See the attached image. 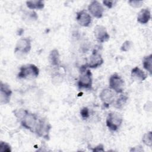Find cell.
Wrapping results in <instances>:
<instances>
[{
  "label": "cell",
  "mask_w": 152,
  "mask_h": 152,
  "mask_svg": "<svg viewBox=\"0 0 152 152\" xmlns=\"http://www.w3.org/2000/svg\"><path fill=\"white\" fill-rule=\"evenodd\" d=\"M109 86L110 88L116 93H121L123 92L125 87L124 81L121 76L115 73L109 78Z\"/></svg>",
  "instance_id": "8992f818"
},
{
  "label": "cell",
  "mask_w": 152,
  "mask_h": 152,
  "mask_svg": "<svg viewBox=\"0 0 152 152\" xmlns=\"http://www.w3.org/2000/svg\"><path fill=\"white\" fill-rule=\"evenodd\" d=\"M129 4L134 7V8H139L140 7L142 4H143V1H134V0H131L128 1Z\"/></svg>",
  "instance_id": "603a6c76"
},
{
  "label": "cell",
  "mask_w": 152,
  "mask_h": 152,
  "mask_svg": "<svg viewBox=\"0 0 152 152\" xmlns=\"http://www.w3.org/2000/svg\"><path fill=\"white\" fill-rule=\"evenodd\" d=\"M151 19L150 11L147 8L142 9L138 14L137 21L140 24H146Z\"/></svg>",
  "instance_id": "5bb4252c"
},
{
  "label": "cell",
  "mask_w": 152,
  "mask_h": 152,
  "mask_svg": "<svg viewBox=\"0 0 152 152\" xmlns=\"http://www.w3.org/2000/svg\"><path fill=\"white\" fill-rule=\"evenodd\" d=\"M80 114L83 118H87L89 116V110L87 107H84L80 110Z\"/></svg>",
  "instance_id": "cb8c5ba5"
},
{
  "label": "cell",
  "mask_w": 152,
  "mask_h": 152,
  "mask_svg": "<svg viewBox=\"0 0 152 152\" xmlns=\"http://www.w3.org/2000/svg\"><path fill=\"white\" fill-rule=\"evenodd\" d=\"M100 99L104 106L108 107L109 105L113 103L115 100V94L110 88H104L100 93Z\"/></svg>",
  "instance_id": "ba28073f"
},
{
  "label": "cell",
  "mask_w": 152,
  "mask_h": 152,
  "mask_svg": "<svg viewBox=\"0 0 152 152\" xmlns=\"http://www.w3.org/2000/svg\"><path fill=\"white\" fill-rule=\"evenodd\" d=\"M76 19L78 24L83 27H88L91 23V16L83 10L77 12Z\"/></svg>",
  "instance_id": "4fadbf2b"
},
{
  "label": "cell",
  "mask_w": 152,
  "mask_h": 152,
  "mask_svg": "<svg viewBox=\"0 0 152 152\" xmlns=\"http://www.w3.org/2000/svg\"><path fill=\"white\" fill-rule=\"evenodd\" d=\"M51 129V125L46 119H39L35 128L36 134L39 137L45 140L49 139V132Z\"/></svg>",
  "instance_id": "5b68a950"
},
{
  "label": "cell",
  "mask_w": 152,
  "mask_h": 152,
  "mask_svg": "<svg viewBox=\"0 0 152 152\" xmlns=\"http://www.w3.org/2000/svg\"><path fill=\"white\" fill-rule=\"evenodd\" d=\"M131 45H132V42L131 41L126 40L123 43L122 45L121 46V50L123 52H128L130 49Z\"/></svg>",
  "instance_id": "7402d4cb"
},
{
  "label": "cell",
  "mask_w": 152,
  "mask_h": 152,
  "mask_svg": "<svg viewBox=\"0 0 152 152\" xmlns=\"http://www.w3.org/2000/svg\"><path fill=\"white\" fill-rule=\"evenodd\" d=\"M49 59L50 64L53 66H58L60 64L59 53L57 49H55L50 51L49 56Z\"/></svg>",
  "instance_id": "2e32d148"
},
{
  "label": "cell",
  "mask_w": 152,
  "mask_h": 152,
  "mask_svg": "<svg viewBox=\"0 0 152 152\" xmlns=\"http://www.w3.org/2000/svg\"><path fill=\"white\" fill-rule=\"evenodd\" d=\"M39 74V69L34 64L23 65L20 68L18 78L22 79H31L36 78Z\"/></svg>",
  "instance_id": "3957f363"
},
{
  "label": "cell",
  "mask_w": 152,
  "mask_h": 152,
  "mask_svg": "<svg viewBox=\"0 0 152 152\" xmlns=\"http://www.w3.org/2000/svg\"><path fill=\"white\" fill-rule=\"evenodd\" d=\"M128 99V97L125 95L122 94L120 96V97L117 99L116 103H115V106L117 108H121L123 107V106L126 103V100Z\"/></svg>",
  "instance_id": "ffe728a7"
},
{
  "label": "cell",
  "mask_w": 152,
  "mask_h": 152,
  "mask_svg": "<svg viewBox=\"0 0 152 152\" xmlns=\"http://www.w3.org/2000/svg\"><path fill=\"white\" fill-rule=\"evenodd\" d=\"M123 122L122 116L118 112H110L106 118V126L112 131H117Z\"/></svg>",
  "instance_id": "277c9868"
},
{
  "label": "cell",
  "mask_w": 152,
  "mask_h": 152,
  "mask_svg": "<svg viewBox=\"0 0 152 152\" xmlns=\"http://www.w3.org/2000/svg\"><path fill=\"white\" fill-rule=\"evenodd\" d=\"M103 63V59L101 55L97 50H94L89 58L88 63L86 64L87 68H96L101 66Z\"/></svg>",
  "instance_id": "8fae6325"
},
{
  "label": "cell",
  "mask_w": 152,
  "mask_h": 152,
  "mask_svg": "<svg viewBox=\"0 0 152 152\" xmlns=\"http://www.w3.org/2000/svg\"><path fill=\"white\" fill-rule=\"evenodd\" d=\"M113 3H114L113 1H103V5L107 7L108 8H112L113 5Z\"/></svg>",
  "instance_id": "d4e9b609"
},
{
  "label": "cell",
  "mask_w": 152,
  "mask_h": 152,
  "mask_svg": "<svg viewBox=\"0 0 152 152\" xmlns=\"http://www.w3.org/2000/svg\"><path fill=\"white\" fill-rule=\"evenodd\" d=\"M88 10L93 17L97 18H102L104 12L102 5L97 1H91L88 7Z\"/></svg>",
  "instance_id": "30bf717a"
},
{
  "label": "cell",
  "mask_w": 152,
  "mask_h": 152,
  "mask_svg": "<svg viewBox=\"0 0 152 152\" xmlns=\"http://www.w3.org/2000/svg\"><path fill=\"white\" fill-rule=\"evenodd\" d=\"M26 5L31 10H42L45 7V4L42 1H28L26 2Z\"/></svg>",
  "instance_id": "e0dca14e"
},
{
  "label": "cell",
  "mask_w": 152,
  "mask_h": 152,
  "mask_svg": "<svg viewBox=\"0 0 152 152\" xmlns=\"http://www.w3.org/2000/svg\"><path fill=\"white\" fill-rule=\"evenodd\" d=\"M92 84L93 76L91 72L87 68L86 65L81 66L78 81V86L79 88L90 89L92 87Z\"/></svg>",
  "instance_id": "6da1fadb"
},
{
  "label": "cell",
  "mask_w": 152,
  "mask_h": 152,
  "mask_svg": "<svg viewBox=\"0 0 152 152\" xmlns=\"http://www.w3.org/2000/svg\"><path fill=\"white\" fill-rule=\"evenodd\" d=\"M104 150L103 148V145L102 144H99L97 146L94 147L93 150V151H103Z\"/></svg>",
  "instance_id": "484cf974"
},
{
  "label": "cell",
  "mask_w": 152,
  "mask_h": 152,
  "mask_svg": "<svg viewBox=\"0 0 152 152\" xmlns=\"http://www.w3.org/2000/svg\"><path fill=\"white\" fill-rule=\"evenodd\" d=\"M31 48V39L29 37L21 38L16 43L14 52L26 54L30 52Z\"/></svg>",
  "instance_id": "52a82bcc"
},
{
  "label": "cell",
  "mask_w": 152,
  "mask_h": 152,
  "mask_svg": "<svg viewBox=\"0 0 152 152\" xmlns=\"http://www.w3.org/2000/svg\"><path fill=\"white\" fill-rule=\"evenodd\" d=\"M0 151L1 152H11V148L9 144L6 142L1 141L0 142Z\"/></svg>",
  "instance_id": "44dd1931"
},
{
  "label": "cell",
  "mask_w": 152,
  "mask_h": 152,
  "mask_svg": "<svg viewBox=\"0 0 152 152\" xmlns=\"http://www.w3.org/2000/svg\"><path fill=\"white\" fill-rule=\"evenodd\" d=\"M144 68L147 71L150 75H151L152 73V54H150L148 56H146L144 58L142 61Z\"/></svg>",
  "instance_id": "ac0fdd59"
},
{
  "label": "cell",
  "mask_w": 152,
  "mask_h": 152,
  "mask_svg": "<svg viewBox=\"0 0 152 152\" xmlns=\"http://www.w3.org/2000/svg\"><path fill=\"white\" fill-rule=\"evenodd\" d=\"M20 121L21 125L24 128L33 132L35 131V128L39 119L35 114L26 110L25 113L20 119Z\"/></svg>",
  "instance_id": "7a4b0ae2"
},
{
  "label": "cell",
  "mask_w": 152,
  "mask_h": 152,
  "mask_svg": "<svg viewBox=\"0 0 152 152\" xmlns=\"http://www.w3.org/2000/svg\"><path fill=\"white\" fill-rule=\"evenodd\" d=\"M142 141L144 144L148 147L152 146V134L151 131H149L147 133H145L142 138Z\"/></svg>",
  "instance_id": "d6986e66"
},
{
  "label": "cell",
  "mask_w": 152,
  "mask_h": 152,
  "mask_svg": "<svg viewBox=\"0 0 152 152\" xmlns=\"http://www.w3.org/2000/svg\"><path fill=\"white\" fill-rule=\"evenodd\" d=\"M131 76L134 79L140 81L145 80L147 78V75L145 74V72L138 66H135L132 69Z\"/></svg>",
  "instance_id": "9a60e30c"
},
{
  "label": "cell",
  "mask_w": 152,
  "mask_h": 152,
  "mask_svg": "<svg viewBox=\"0 0 152 152\" xmlns=\"http://www.w3.org/2000/svg\"><path fill=\"white\" fill-rule=\"evenodd\" d=\"M94 34L97 40L100 43L106 42L110 38L106 28L103 26H96L94 29Z\"/></svg>",
  "instance_id": "7c38bea8"
},
{
  "label": "cell",
  "mask_w": 152,
  "mask_h": 152,
  "mask_svg": "<svg viewBox=\"0 0 152 152\" xmlns=\"http://www.w3.org/2000/svg\"><path fill=\"white\" fill-rule=\"evenodd\" d=\"M12 90L10 86L6 84L1 82L0 85V103L2 104H5L10 102Z\"/></svg>",
  "instance_id": "9c48e42d"
}]
</instances>
